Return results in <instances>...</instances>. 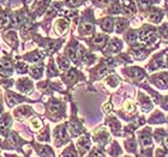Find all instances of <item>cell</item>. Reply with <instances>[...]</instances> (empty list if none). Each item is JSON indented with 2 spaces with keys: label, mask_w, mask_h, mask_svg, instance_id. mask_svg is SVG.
<instances>
[{
  "label": "cell",
  "mask_w": 168,
  "mask_h": 157,
  "mask_svg": "<svg viewBox=\"0 0 168 157\" xmlns=\"http://www.w3.org/2000/svg\"><path fill=\"white\" fill-rule=\"evenodd\" d=\"M66 3L70 4V5H72V6H74V5L78 4V0H66Z\"/></svg>",
  "instance_id": "cell-11"
},
{
  "label": "cell",
  "mask_w": 168,
  "mask_h": 157,
  "mask_svg": "<svg viewBox=\"0 0 168 157\" xmlns=\"http://www.w3.org/2000/svg\"><path fill=\"white\" fill-rule=\"evenodd\" d=\"M91 29H92V26L90 24H84V25L80 26V31L82 32H88V31L91 30Z\"/></svg>",
  "instance_id": "cell-7"
},
{
  "label": "cell",
  "mask_w": 168,
  "mask_h": 157,
  "mask_svg": "<svg viewBox=\"0 0 168 157\" xmlns=\"http://www.w3.org/2000/svg\"><path fill=\"white\" fill-rule=\"evenodd\" d=\"M17 70L21 72V73H23L25 71V65H22V64H18V66H17Z\"/></svg>",
  "instance_id": "cell-10"
},
{
  "label": "cell",
  "mask_w": 168,
  "mask_h": 157,
  "mask_svg": "<svg viewBox=\"0 0 168 157\" xmlns=\"http://www.w3.org/2000/svg\"><path fill=\"white\" fill-rule=\"evenodd\" d=\"M67 29V23L65 21H59L56 23V31L58 32H64Z\"/></svg>",
  "instance_id": "cell-3"
},
{
  "label": "cell",
  "mask_w": 168,
  "mask_h": 157,
  "mask_svg": "<svg viewBox=\"0 0 168 157\" xmlns=\"http://www.w3.org/2000/svg\"><path fill=\"white\" fill-rule=\"evenodd\" d=\"M31 74H33V77H35V78H39L40 76L42 74V68H33V71H31Z\"/></svg>",
  "instance_id": "cell-5"
},
{
  "label": "cell",
  "mask_w": 168,
  "mask_h": 157,
  "mask_svg": "<svg viewBox=\"0 0 168 157\" xmlns=\"http://www.w3.org/2000/svg\"><path fill=\"white\" fill-rule=\"evenodd\" d=\"M1 66L3 67H6V68H10L11 67V64H10L9 60H4V61H1Z\"/></svg>",
  "instance_id": "cell-9"
},
{
  "label": "cell",
  "mask_w": 168,
  "mask_h": 157,
  "mask_svg": "<svg viewBox=\"0 0 168 157\" xmlns=\"http://www.w3.org/2000/svg\"><path fill=\"white\" fill-rule=\"evenodd\" d=\"M59 65H60L61 68H66L68 66V64L65 60H64V59H59Z\"/></svg>",
  "instance_id": "cell-8"
},
{
  "label": "cell",
  "mask_w": 168,
  "mask_h": 157,
  "mask_svg": "<svg viewBox=\"0 0 168 157\" xmlns=\"http://www.w3.org/2000/svg\"><path fill=\"white\" fill-rule=\"evenodd\" d=\"M5 38H6V41L11 44L16 46L17 44V36H16V32L13 31H7L6 34H5Z\"/></svg>",
  "instance_id": "cell-2"
},
{
  "label": "cell",
  "mask_w": 168,
  "mask_h": 157,
  "mask_svg": "<svg viewBox=\"0 0 168 157\" xmlns=\"http://www.w3.org/2000/svg\"><path fill=\"white\" fill-rule=\"evenodd\" d=\"M9 125H10V116L5 115L4 118H1V120H0V133H1V134H5V133H6Z\"/></svg>",
  "instance_id": "cell-1"
},
{
  "label": "cell",
  "mask_w": 168,
  "mask_h": 157,
  "mask_svg": "<svg viewBox=\"0 0 168 157\" xmlns=\"http://www.w3.org/2000/svg\"><path fill=\"white\" fill-rule=\"evenodd\" d=\"M9 23V17L5 13H0V26H5Z\"/></svg>",
  "instance_id": "cell-4"
},
{
  "label": "cell",
  "mask_w": 168,
  "mask_h": 157,
  "mask_svg": "<svg viewBox=\"0 0 168 157\" xmlns=\"http://www.w3.org/2000/svg\"><path fill=\"white\" fill-rule=\"evenodd\" d=\"M31 127L34 130H39L40 127H41V123L39 121V119H34L31 120Z\"/></svg>",
  "instance_id": "cell-6"
}]
</instances>
